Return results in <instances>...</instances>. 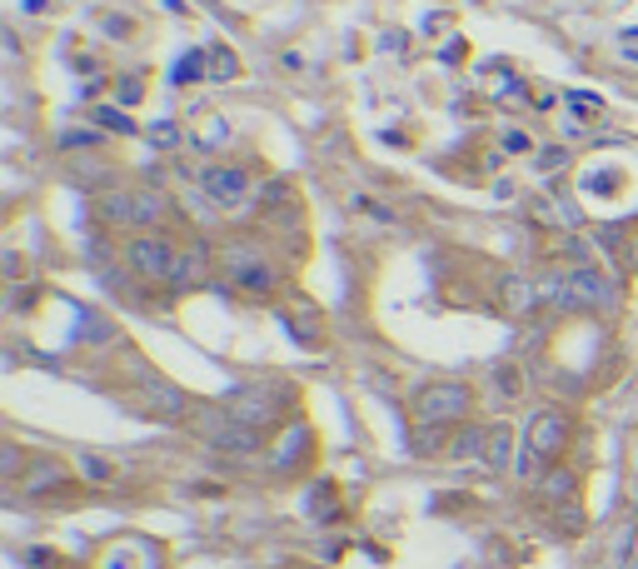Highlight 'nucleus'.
<instances>
[{"label": "nucleus", "mask_w": 638, "mask_h": 569, "mask_svg": "<svg viewBox=\"0 0 638 569\" xmlns=\"http://www.w3.org/2000/svg\"><path fill=\"white\" fill-rule=\"evenodd\" d=\"M285 325L299 345H319V339H325V319H319V309L309 305V299H295V305L285 309Z\"/></svg>", "instance_id": "9b49d317"}, {"label": "nucleus", "mask_w": 638, "mask_h": 569, "mask_svg": "<svg viewBox=\"0 0 638 569\" xmlns=\"http://www.w3.org/2000/svg\"><path fill=\"white\" fill-rule=\"evenodd\" d=\"M449 429L454 425H429V419H414V455L419 459H439V455H449Z\"/></svg>", "instance_id": "2eb2a0df"}, {"label": "nucleus", "mask_w": 638, "mask_h": 569, "mask_svg": "<svg viewBox=\"0 0 638 569\" xmlns=\"http://www.w3.org/2000/svg\"><path fill=\"white\" fill-rule=\"evenodd\" d=\"M199 190L215 210H239L249 200V175L239 165H205L199 170Z\"/></svg>", "instance_id": "6e6552de"}, {"label": "nucleus", "mask_w": 638, "mask_h": 569, "mask_svg": "<svg viewBox=\"0 0 638 569\" xmlns=\"http://www.w3.org/2000/svg\"><path fill=\"white\" fill-rule=\"evenodd\" d=\"M618 285L598 265H574L568 270V309H614Z\"/></svg>", "instance_id": "423d86ee"}, {"label": "nucleus", "mask_w": 638, "mask_h": 569, "mask_svg": "<svg viewBox=\"0 0 638 569\" xmlns=\"http://www.w3.org/2000/svg\"><path fill=\"white\" fill-rule=\"evenodd\" d=\"M339 515V505H335V485H315L309 489V519H335Z\"/></svg>", "instance_id": "393cba45"}, {"label": "nucleus", "mask_w": 638, "mask_h": 569, "mask_svg": "<svg viewBox=\"0 0 638 569\" xmlns=\"http://www.w3.org/2000/svg\"><path fill=\"white\" fill-rule=\"evenodd\" d=\"M508 465H514V429H508V425H488L484 469H488V475H504Z\"/></svg>", "instance_id": "4468645a"}, {"label": "nucleus", "mask_w": 638, "mask_h": 569, "mask_svg": "<svg viewBox=\"0 0 638 569\" xmlns=\"http://www.w3.org/2000/svg\"><path fill=\"white\" fill-rule=\"evenodd\" d=\"M498 305H504V315L528 319L534 309H544V299H538V280H534V275H504V289H498Z\"/></svg>", "instance_id": "1a4fd4ad"}, {"label": "nucleus", "mask_w": 638, "mask_h": 569, "mask_svg": "<svg viewBox=\"0 0 638 569\" xmlns=\"http://www.w3.org/2000/svg\"><path fill=\"white\" fill-rule=\"evenodd\" d=\"M205 275H209V255H205V245H189V250H179L169 285H175V289H189V285H199Z\"/></svg>", "instance_id": "ddd939ff"}, {"label": "nucleus", "mask_w": 638, "mask_h": 569, "mask_svg": "<svg viewBox=\"0 0 638 569\" xmlns=\"http://www.w3.org/2000/svg\"><path fill=\"white\" fill-rule=\"evenodd\" d=\"M160 220H165V195H160V190H135V225L150 230V225H160Z\"/></svg>", "instance_id": "4be33fe9"}, {"label": "nucleus", "mask_w": 638, "mask_h": 569, "mask_svg": "<svg viewBox=\"0 0 638 569\" xmlns=\"http://www.w3.org/2000/svg\"><path fill=\"white\" fill-rule=\"evenodd\" d=\"M150 140H155V145H179V125L175 120H155V125H150Z\"/></svg>", "instance_id": "7c9ffc66"}, {"label": "nucleus", "mask_w": 638, "mask_h": 569, "mask_svg": "<svg viewBox=\"0 0 638 569\" xmlns=\"http://www.w3.org/2000/svg\"><path fill=\"white\" fill-rule=\"evenodd\" d=\"M544 495L548 499H574V475H568V469H548V479H544Z\"/></svg>", "instance_id": "bb28decb"}, {"label": "nucleus", "mask_w": 638, "mask_h": 569, "mask_svg": "<svg viewBox=\"0 0 638 569\" xmlns=\"http://www.w3.org/2000/svg\"><path fill=\"white\" fill-rule=\"evenodd\" d=\"M75 469H80V479H90V485H115L120 479V469L110 465V459H100V455H80Z\"/></svg>", "instance_id": "5701e85b"}, {"label": "nucleus", "mask_w": 638, "mask_h": 569, "mask_svg": "<svg viewBox=\"0 0 638 569\" xmlns=\"http://www.w3.org/2000/svg\"><path fill=\"white\" fill-rule=\"evenodd\" d=\"M100 26H105V35H110V40H135V30H140L130 16H105Z\"/></svg>", "instance_id": "c756f323"}, {"label": "nucleus", "mask_w": 638, "mask_h": 569, "mask_svg": "<svg viewBox=\"0 0 638 569\" xmlns=\"http://www.w3.org/2000/svg\"><path fill=\"white\" fill-rule=\"evenodd\" d=\"M245 75V65H239V55L229 45H209V80L215 85H229V80Z\"/></svg>", "instance_id": "aec40b11"}, {"label": "nucleus", "mask_w": 638, "mask_h": 569, "mask_svg": "<svg viewBox=\"0 0 638 569\" xmlns=\"http://www.w3.org/2000/svg\"><path fill=\"white\" fill-rule=\"evenodd\" d=\"M469 409H474V389L464 379H434L414 395V419H429V425H464Z\"/></svg>", "instance_id": "7ed1b4c3"}, {"label": "nucleus", "mask_w": 638, "mask_h": 569, "mask_svg": "<svg viewBox=\"0 0 638 569\" xmlns=\"http://www.w3.org/2000/svg\"><path fill=\"white\" fill-rule=\"evenodd\" d=\"M100 220H105V225H135V190H110V195H100Z\"/></svg>", "instance_id": "a211bd4d"}, {"label": "nucleus", "mask_w": 638, "mask_h": 569, "mask_svg": "<svg viewBox=\"0 0 638 569\" xmlns=\"http://www.w3.org/2000/svg\"><path fill=\"white\" fill-rule=\"evenodd\" d=\"M125 260H130V270H135L140 280H169V275H175L179 250L169 245L165 235H135L125 245Z\"/></svg>", "instance_id": "0eeeda50"}, {"label": "nucleus", "mask_w": 638, "mask_h": 569, "mask_svg": "<svg viewBox=\"0 0 638 569\" xmlns=\"http://www.w3.org/2000/svg\"><path fill=\"white\" fill-rule=\"evenodd\" d=\"M90 120H95L100 130H120V135H135V120L125 115V105H95V110H90Z\"/></svg>", "instance_id": "b1692460"}, {"label": "nucleus", "mask_w": 638, "mask_h": 569, "mask_svg": "<svg viewBox=\"0 0 638 569\" xmlns=\"http://www.w3.org/2000/svg\"><path fill=\"white\" fill-rule=\"evenodd\" d=\"M568 429L574 425H568L564 409H538L524 429V455L534 459V465H558V455L568 449Z\"/></svg>", "instance_id": "39448f33"}, {"label": "nucleus", "mask_w": 638, "mask_h": 569, "mask_svg": "<svg viewBox=\"0 0 638 569\" xmlns=\"http://www.w3.org/2000/svg\"><path fill=\"white\" fill-rule=\"evenodd\" d=\"M498 145H504V155H538L534 140H528L524 130H504V140H498Z\"/></svg>", "instance_id": "c85d7f7f"}, {"label": "nucleus", "mask_w": 638, "mask_h": 569, "mask_svg": "<svg viewBox=\"0 0 638 569\" xmlns=\"http://www.w3.org/2000/svg\"><path fill=\"white\" fill-rule=\"evenodd\" d=\"M484 449H488V425H474V419H464V425L454 429V439H449V465H484Z\"/></svg>", "instance_id": "9d476101"}, {"label": "nucleus", "mask_w": 638, "mask_h": 569, "mask_svg": "<svg viewBox=\"0 0 638 569\" xmlns=\"http://www.w3.org/2000/svg\"><path fill=\"white\" fill-rule=\"evenodd\" d=\"M494 385L504 399H518V389H524V375H518V365H498L494 369Z\"/></svg>", "instance_id": "a878e982"}, {"label": "nucleus", "mask_w": 638, "mask_h": 569, "mask_svg": "<svg viewBox=\"0 0 638 569\" xmlns=\"http://www.w3.org/2000/svg\"><path fill=\"white\" fill-rule=\"evenodd\" d=\"M219 405L229 409L235 419H245L249 429H275L279 419H285V409L295 405V389L289 385H279V379H265V385H239V389H229Z\"/></svg>", "instance_id": "f03ea898"}, {"label": "nucleus", "mask_w": 638, "mask_h": 569, "mask_svg": "<svg viewBox=\"0 0 638 569\" xmlns=\"http://www.w3.org/2000/svg\"><path fill=\"white\" fill-rule=\"evenodd\" d=\"M95 130H65V135H60V145H65V150H75V145H95Z\"/></svg>", "instance_id": "72a5a7b5"}, {"label": "nucleus", "mask_w": 638, "mask_h": 569, "mask_svg": "<svg viewBox=\"0 0 638 569\" xmlns=\"http://www.w3.org/2000/svg\"><path fill=\"white\" fill-rule=\"evenodd\" d=\"M60 485H65V465L50 455L35 459V465L20 475V489H25V495H50V489H60Z\"/></svg>", "instance_id": "f8f14e48"}, {"label": "nucleus", "mask_w": 638, "mask_h": 569, "mask_svg": "<svg viewBox=\"0 0 638 569\" xmlns=\"http://www.w3.org/2000/svg\"><path fill=\"white\" fill-rule=\"evenodd\" d=\"M225 135H229V125L215 115V110H195V125H189V140H195V145H219Z\"/></svg>", "instance_id": "412c9836"}, {"label": "nucleus", "mask_w": 638, "mask_h": 569, "mask_svg": "<svg viewBox=\"0 0 638 569\" xmlns=\"http://www.w3.org/2000/svg\"><path fill=\"white\" fill-rule=\"evenodd\" d=\"M185 419H189V429H195L209 449H219V455L249 459V455H259V445H265V435H259V429H249L245 419H235L225 405H195Z\"/></svg>", "instance_id": "f257e3e1"}, {"label": "nucleus", "mask_w": 638, "mask_h": 569, "mask_svg": "<svg viewBox=\"0 0 638 569\" xmlns=\"http://www.w3.org/2000/svg\"><path fill=\"white\" fill-rule=\"evenodd\" d=\"M140 95H145V80H140V75L115 80V100H120V105H140Z\"/></svg>", "instance_id": "cd10ccee"}, {"label": "nucleus", "mask_w": 638, "mask_h": 569, "mask_svg": "<svg viewBox=\"0 0 638 569\" xmlns=\"http://www.w3.org/2000/svg\"><path fill=\"white\" fill-rule=\"evenodd\" d=\"M0 469H6V479H20V449L16 445L0 449Z\"/></svg>", "instance_id": "473e14b6"}, {"label": "nucleus", "mask_w": 638, "mask_h": 569, "mask_svg": "<svg viewBox=\"0 0 638 569\" xmlns=\"http://www.w3.org/2000/svg\"><path fill=\"white\" fill-rule=\"evenodd\" d=\"M538 170H564L568 165V150L564 145H548V150H538V160H534Z\"/></svg>", "instance_id": "2f4dec72"}, {"label": "nucleus", "mask_w": 638, "mask_h": 569, "mask_svg": "<svg viewBox=\"0 0 638 569\" xmlns=\"http://www.w3.org/2000/svg\"><path fill=\"white\" fill-rule=\"evenodd\" d=\"M195 80H209V50H185L169 65V85H195Z\"/></svg>", "instance_id": "f3484780"}, {"label": "nucleus", "mask_w": 638, "mask_h": 569, "mask_svg": "<svg viewBox=\"0 0 638 569\" xmlns=\"http://www.w3.org/2000/svg\"><path fill=\"white\" fill-rule=\"evenodd\" d=\"M379 45H384V50H404V45H409V35H404V30H389V35L379 40Z\"/></svg>", "instance_id": "f704fd0d"}, {"label": "nucleus", "mask_w": 638, "mask_h": 569, "mask_svg": "<svg viewBox=\"0 0 638 569\" xmlns=\"http://www.w3.org/2000/svg\"><path fill=\"white\" fill-rule=\"evenodd\" d=\"M145 395H150V405H155L165 419H179V415H189V409H195L175 385H165V379H145Z\"/></svg>", "instance_id": "dca6fc26"}, {"label": "nucleus", "mask_w": 638, "mask_h": 569, "mask_svg": "<svg viewBox=\"0 0 638 569\" xmlns=\"http://www.w3.org/2000/svg\"><path fill=\"white\" fill-rule=\"evenodd\" d=\"M225 275H229V285H235L239 295H255V299H269L279 289V270L269 265L265 255H255V250H239V245L225 250Z\"/></svg>", "instance_id": "20e7f679"}, {"label": "nucleus", "mask_w": 638, "mask_h": 569, "mask_svg": "<svg viewBox=\"0 0 638 569\" xmlns=\"http://www.w3.org/2000/svg\"><path fill=\"white\" fill-rule=\"evenodd\" d=\"M305 449H309V429H305V425H289L285 439L275 445V465H279V469H295Z\"/></svg>", "instance_id": "6ab92c4d"}]
</instances>
